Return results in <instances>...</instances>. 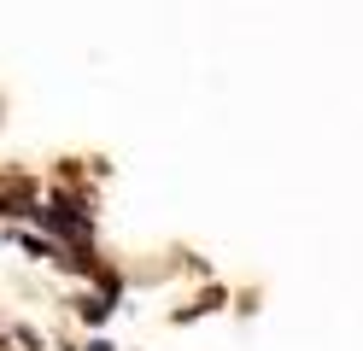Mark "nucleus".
Masks as SVG:
<instances>
[{"label":"nucleus","mask_w":363,"mask_h":351,"mask_svg":"<svg viewBox=\"0 0 363 351\" xmlns=\"http://www.w3.org/2000/svg\"><path fill=\"white\" fill-rule=\"evenodd\" d=\"M35 217L48 223L53 234H65V240H88V217H82V205H77V199H53V205H41Z\"/></svg>","instance_id":"1"},{"label":"nucleus","mask_w":363,"mask_h":351,"mask_svg":"<svg viewBox=\"0 0 363 351\" xmlns=\"http://www.w3.org/2000/svg\"><path fill=\"white\" fill-rule=\"evenodd\" d=\"M106 311H111L106 299H88V304H82V316H88V322H106Z\"/></svg>","instance_id":"2"}]
</instances>
